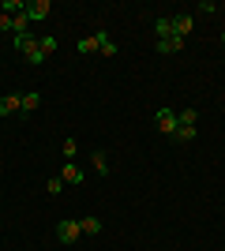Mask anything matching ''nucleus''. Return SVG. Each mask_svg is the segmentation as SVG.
Masks as SVG:
<instances>
[{
	"instance_id": "obj_20",
	"label": "nucleus",
	"mask_w": 225,
	"mask_h": 251,
	"mask_svg": "<svg viewBox=\"0 0 225 251\" xmlns=\"http://www.w3.org/2000/svg\"><path fill=\"white\" fill-rule=\"evenodd\" d=\"M11 30V15L8 11H0V34H8Z\"/></svg>"
},
{
	"instance_id": "obj_12",
	"label": "nucleus",
	"mask_w": 225,
	"mask_h": 251,
	"mask_svg": "<svg viewBox=\"0 0 225 251\" xmlns=\"http://www.w3.org/2000/svg\"><path fill=\"white\" fill-rule=\"evenodd\" d=\"M79 229H83V236H98V232H101V218H83Z\"/></svg>"
},
{
	"instance_id": "obj_5",
	"label": "nucleus",
	"mask_w": 225,
	"mask_h": 251,
	"mask_svg": "<svg viewBox=\"0 0 225 251\" xmlns=\"http://www.w3.org/2000/svg\"><path fill=\"white\" fill-rule=\"evenodd\" d=\"M23 109V94H4L0 98V116H11Z\"/></svg>"
},
{
	"instance_id": "obj_7",
	"label": "nucleus",
	"mask_w": 225,
	"mask_h": 251,
	"mask_svg": "<svg viewBox=\"0 0 225 251\" xmlns=\"http://www.w3.org/2000/svg\"><path fill=\"white\" fill-rule=\"evenodd\" d=\"M60 180H64V184H83V169L75 165V161H64V169H60Z\"/></svg>"
},
{
	"instance_id": "obj_14",
	"label": "nucleus",
	"mask_w": 225,
	"mask_h": 251,
	"mask_svg": "<svg viewBox=\"0 0 225 251\" xmlns=\"http://www.w3.org/2000/svg\"><path fill=\"white\" fill-rule=\"evenodd\" d=\"M90 161H94V169L101 173V176H109V157H105V150H94V154H90Z\"/></svg>"
},
{
	"instance_id": "obj_16",
	"label": "nucleus",
	"mask_w": 225,
	"mask_h": 251,
	"mask_svg": "<svg viewBox=\"0 0 225 251\" xmlns=\"http://www.w3.org/2000/svg\"><path fill=\"white\" fill-rule=\"evenodd\" d=\"M38 105H42V94H38V90H30V94H23V113H34Z\"/></svg>"
},
{
	"instance_id": "obj_2",
	"label": "nucleus",
	"mask_w": 225,
	"mask_h": 251,
	"mask_svg": "<svg viewBox=\"0 0 225 251\" xmlns=\"http://www.w3.org/2000/svg\"><path fill=\"white\" fill-rule=\"evenodd\" d=\"M154 120H158V131H161V135L176 139V131H180V120H176V113H173V109H158V113H154Z\"/></svg>"
},
{
	"instance_id": "obj_6",
	"label": "nucleus",
	"mask_w": 225,
	"mask_h": 251,
	"mask_svg": "<svg viewBox=\"0 0 225 251\" xmlns=\"http://www.w3.org/2000/svg\"><path fill=\"white\" fill-rule=\"evenodd\" d=\"M49 11H53V4H49V0H34V4H26L30 23H34V19H49Z\"/></svg>"
},
{
	"instance_id": "obj_15",
	"label": "nucleus",
	"mask_w": 225,
	"mask_h": 251,
	"mask_svg": "<svg viewBox=\"0 0 225 251\" xmlns=\"http://www.w3.org/2000/svg\"><path fill=\"white\" fill-rule=\"evenodd\" d=\"M176 120H180V127H195V124H199V113H195V109H180Z\"/></svg>"
},
{
	"instance_id": "obj_13",
	"label": "nucleus",
	"mask_w": 225,
	"mask_h": 251,
	"mask_svg": "<svg viewBox=\"0 0 225 251\" xmlns=\"http://www.w3.org/2000/svg\"><path fill=\"white\" fill-rule=\"evenodd\" d=\"M38 49H42V56L49 60V56L56 52V38H53V34H45V38H38Z\"/></svg>"
},
{
	"instance_id": "obj_11",
	"label": "nucleus",
	"mask_w": 225,
	"mask_h": 251,
	"mask_svg": "<svg viewBox=\"0 0 225 251\" xmlns=\"http://www.w3.org/2000/svg\"><path fill=\"white\" fill-rule=\"evenodd\" d=\"M26 26H30V15H26V11H19V15H11V30H15V38H19V34H30Z\"/></svg>"
},
{
	"instance_id": "obj_8",
	"label": "nucleus",
	"mask_w": 225,
	"mask_h": 251,
	"mask_svg": "<svg viewBox=\"0 0 225 251\" xmlns=\"http://www.w3.org/2000/svg\"><path fill=\"white\" fill-rule=\"evenodd\" d=\"M180 49H184V38H176V34H173V38H165V42H158V52H161V56L180 52Z\"/></svg>"
},
{
	"instance_id": "obj_1",
	"label": "nucleus",
	"mask_w": 225,
	"mask_h": 251,
	"mask_svg": "<svg viewBox=\"0 0 225 251\" xmlns=\"http://www.w3.org/2000/svg\"><path fill=\"white\" fill-rule=\"evenodd\" d=\"M11 45H15V52H23V56H26L34 68H38V64H45L42 49H38V38H30V34H19V38H15Z\"/></svg>"
},
{
	"instance_id": "obj_22",
	"label": "nucleus",
	"mask_w": 225,
	"mask_h": 251,
	"mask_svg": "<svg viewBox=\"0 0 225 251\" xmlns=\"http://www.w3.org/2000/svg\"><path fill=\"white\" fill-rule=\"evenodd\" d=\"M0 229H4V218H0Z\"/></svg>"
},
{
	"instance_id": "obj_3",
	"label": "nucleus",
	"mask_w": 225,
	"mask_h": 251,
	"mask_svg": "<svg viewBox=\"0 0 225 251\" xmlns=\"http://www.w3.org/2000/svg\"><path fill=\"white\" fill-rule=\"evenodd\" d=\"M79 236H83V229H79V221H75V218H68V221L56 225V240H60V244H75Z\"/></svg>"
},
{
	"instance_id": "obj_19",
	"label": "nucleus",
	"mask_w": 225,
	"mask_h": 251,
	"mask_svg": "<svg viewBox=\"0 0 225 251\" xmlns=\"http://www.w3.org/2000/svg\"><path fill=\"white\" fill-rule=\"evenodd\" d=\"M98 52H101V56H109V60H113V56H117V42H113V38H109V42H101V49H98Z\"/></svg>"
},
{
	"instance_id": "obj_17",
	"label": "nucleus",
	"mask_w": 225,
	"mask_h": 251,
	"mask_svg": "<svg viewBox=\"0 0 225 251\" xmlns=\"http://www.w3.org/2000/svg\"><path fill=\"white\" fill-rule=\"evenodd\" d=\"M45 191H49V195H60V191H64V180H60V173L45 180Z\"/></svg>"
},
{
	"instance_id": "obj_18",
	"label": "nucleus",
	"mask_w": 225,
	"mask_h": 251,
	"mask_svg": "<svg viewBox=\"0 0 225 251\" xmlns=\"http://www.w3.org/2000/svg\"><path fill=\"white\" fill-rule=\"evenodd\" d=\"M60 154H64V157H75V154H79V143H75V139H64V143H60Z\"/></svg>"
},
{
	"instance_id": "obj_23",
	"label": "nucleus",
	"mask_w": 225,
	"mask_h": 251,
	"mask_svg": "<svg viewBox=\"0 0 225 251\" xmlns=\"http://www.w3.org/2000/svg\"><path fill=\"white\" fill-rule=\"evenodd\" d=\"M222 68H225V60H222Z\"/></svg>"
},
{
	"instance_id": "obj_9",
	"label": "nucleus",
	"mask_w": 225,
	"mask_h": 251,
	"mask_svg": "<svg viewBox=\"0 0 225 251\" xmlns=\"http://www.w3.org/2000/svg\"><path fill=\"white\" fill-rule=\"evenodd\" d=\"M173 34H176V38H188V34H192V15H176V19H173Z\"/></svg>"
},
{
	"instance_id": "obj_4",
	"label": "nucleus",
	"mask_w": 225,
	"mask_h": 251,
	"mask_svg": "<svg viewBox=\"0 0 225 251\" xmlns=\"http://www.w3.org/2000/svg\"><path fill=\"white\" fill-rule=\"evenodd\" d=\"M101 42H109V34L98 26V30L90 34V38H83V42L75 45V49H79V56H86V52H98V49H101Z\"/></svg>"
},
{
	"instance_id": "obj_21",
	"label": "nucleus",
	"mask_w": 225,
	"mask_h": 251,
	"mask_svg": "<svg viewBox=\"0 0 225 251\" xmlns=\"http://www.w3.org/2000/svg\"><path fill=\"white\" fill-rule=\"evenodd\" d=\"M222 45H225V30H222Z\"/></svg>"
},
{
	"instance_id": "obj_10",
	"label": "nucleus",
	"mask_w": 225,
	"mask_h": 251,
	"mask_svg": "<svg viewBox=\"0 0 225 251\" xmlns=\"http://www.w3.org/2000/svg\"><path fill=\"white\" fill-rule=\"evenodd\" d=\"M154 34H158V42H165V38H173V19H154Z\"/></svg>"
}]
</instances>
